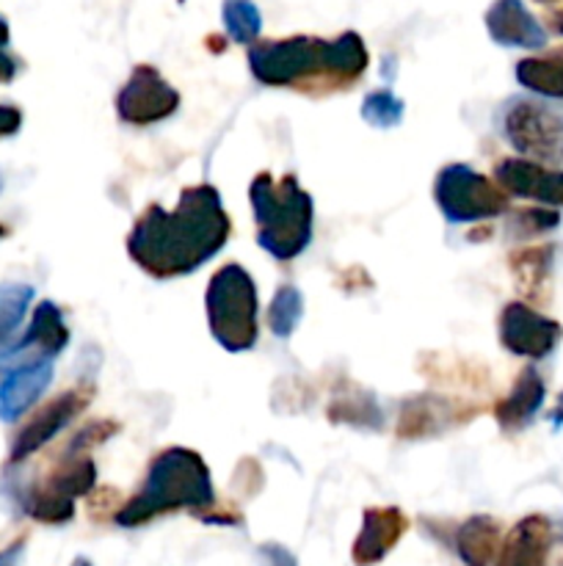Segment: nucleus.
<instances>
[{"label":"nucleus","mask_w":563,"mask_h":566,"mask_svg":"<svg viewBox=\"0 0 563 566\" xmlns=\"http://www.w3.org/2000/svg\"><path fill=\"white\" fill-rule=\"evenodd\" d=\"M230 219L213 186L185 188L174 210L152 205L127 238V252L147 274L185 276L224 249Z\"/></svg>","instance_id":"nucleus-1"},{"label":"nucleus","mask_w":563,"mask_h":566,"mask_svg":"<svg viewBox=\"0 0 563 566\" xmlns=\"http://www.w3.org/2000/svg\"><path fill=\"white\" fill-rule=\"evenodd\" d=\"M191 509L204 517V509H215V490L210 484V470L202 457L188 448L163 451L149 468L144 490L116 512V525L138 528L160 514Z\"/></svg>","instance_id":"nucleus-2"},{"label":"nucleus","mask_w":563,"mask_h":566,"mask_svg":"<svg viewBox=\"0 0 563 566\" xmlns=\"http://www.w3.org/2000/svg\"><path fill=\"white\" fill-rule=\"evenodd\" d=\"M252 205L257 216V243L270 258H298L312 241V199L293 175L274 180L257 175L252 182Z\"/></svg>","instance_id":"nucleus-3"},{"label":"nucleus","mask_w":563,"mask_h":566,"mask_svg":"<svg viewBox=\"0 0 563 566\" xmlns=\"http://www.w3.org/2000/svg\"><path fill=\"white\" fill-rule=\"evenodd\" d=\"M257 287L243 265L230 263L219 269L208 287L210 332L226 352H248L257 343Z\"/></svg>","instance_id":"nucleus-4"},{"label":"nucleus","mask_w":563,"mask_h":566,"mask_svg":"<svg viewBox=\"0 0 563 566\" xmlns=\"http://www.w3.org/2000/svg\"><path fill=\"white\" fill-rule=\"evenodd\" d=\"M323 39L315 36H290L276 42H259L248 50V66L252 75L265 86H309L320 81L334 86L326 64Z\"/></svg>","instance_id":"nucleus-5"},{"label":"nucleus","mask_w":563,"mask_h":566,"mask_svg":"<svg viewBox=\"0 0 563 566\" xmlns=\"http://www.w3.org/2000/svg\"><path fill=\"white\" fill-rule=\"evenodd\" d=\"M436 205L450 224H475L495 219L508 208V193L467 164H450L436 177Z\"/></svg>","instance_id":"nucleus-6"},{"label":"nucleus","mask_w":563,"mask_h":566,"mask_svg":"<svg viewBox=\"0 0 563 566\" xmlns=\"http://www.w3.org/2000/svg\"><path fill=\"white\" fill-rule=\"evenodd\" d=\"M502 136L535 164H561L563 111L539 99H511L502 111Z\"/></svg>","instance_id":"nucleus-7"},{"label":"nucleus","mask_w":563,"mask_h":566,"mask_svg":"<svg viewBox=\"0 0 563 566\" xmlns=\"http://www.w3.org/2000/svg\"><path fill=\"white\" fill-rule=\"evenodd\" d=\"M180 105V94L163 81L155 66H136L130 81L121 86L116 97V111L121 122L130 125H155V122L169 119Z\"/></svg>","instance_id":"nucleus-8"},{"label":"nucleus","mask_w":563,"mask_h":566,"mask_svg":"<svg viewBox=\"0 0 563 566\" xmlns=\"http://www.w3.org/2000/svg\"><path fill=\"white\" fill-rule=\"evenodd\" d=\"M563 329L557 321L546 318L528 304H508L500 315V343L517 357L544 359L555 352Z\"/></svg>","instance_id":"nucleus-9"},{"label":"nucleus","mask_w":563,"mask_h":566,"mask_svg":"<svg viewBox=\"0 0 563 566\" xmlns=\"http://www.w3.org/2000/svg\"><path fill=\"white\" fill-rule=\"evenodd\" d=\"M495 182L508 197L563 208V171H550L528 158H506L497 164Z\"/></svg>","instance_id":"nucleus-10"},{"label":"nucleus","mask_w":563,"mask_h":566,"mask_svg":"<svg viewBox=\"0 0 563 566\" xmlns=\"http://www.w3.org/2000/svg\"><path fill=\"white\" fill-rule=\"evenodd\" d=\"M486 31L502 48L541 50L546 44V31L528 11L522 0H495L486 11Z\"/></svg>","instance_id":"nucleus-11"},{"label":"nucleus","mask_w":563,"mask_h":566,"mask_svg":"<svg viewBox=\"0 0 563 566\" xmlns=\"http://www.w3.org/2000/svg\"><path fill=\"white\" fill-rule=\"evenodd\" d=\"M83 409H86V396H81V392H64V396L44 403V407L28 420L25 429L17 434L14 448H11V462H22V459L36 453L42 446H47V442L53 440L77 412H83Z\"/></svg>","instance_id":"nucleus-12"},{"label":"nucleus","mask_w":563,"mask_h":566,"mask_svg":"<svg viewBox=\"0 0 563 566\" xmlns=\"http://www.w3.org/2000/svg\"><path fill=\"white\" fill-rule=\"evenodd\" d=\"M408 520L401 509L384 506V509H368L362 520V531H359L357 542H353V564L357 566H373L384 562L390 556L392 547L401 542L406 534Z\"/></svg>","instance_id":"nucleus-13"},{"label":"nucleus","mask_w":563,"mask_h":566,"mask_svg":"<svg viewBox=\"0 0 563 566\" xmlns=\"http://www.w3.org/2000/svg\"><path fill=\"white\" fill-rule=\"evenodd\" d=\"M552 551V523L541 514L519 520L500 542L495 566H546Z\"/></svg>","instance_id":"nucleus-14"},{"label":"nucleus","mask_w":563,"mask_h":566,"mask_svg":"<svg viewBox=\"0 0 563 566\" xmlns=\"http://www.w3.org/2000/svg\"><path fill=\"white\" fill-rule=\"evenodd\" d=\"M66 343H70V329L64 324V315L55 307L53 302H42L33 313L31 329L25 332L20 343L9 352V363L20 365L28 357V352L33 354V363H47L55 354L64 352ZM3 359V363H6Z\"/></svg>","instance_id":"nucleus-15"},{"label":"nucleus","mask_w":563,"mask_h":566,"mask_svg":"<svg viewBox=\"0 0 563 566\" xmlns=\"http://www.w3.org/2000/svg\"><path fill=\"white\" fill-rule=\"evenodd\" d=\"M53 381V359L11 368L0 379V420H20Z\"/></svg>","instance_id":"nucleus-16"},{"label":"nucleus","mask_w":563,"mask_h":566,"mask_svg":"<svg viewBox=\"0 0 563 566\" xmlns=\"http://www.w3.org/2000/svg\"><path fill=\"white\" fill-rule=\"evenodd\" d=\"M546 398V385L539 376L535 368H524L519 374V379L513 381L511 392L497 403L495 418L500 423L502 431H519L530 423V420L539 415V409L544 407Z\"/></svg>","instance_id":"nucleus-17"},{"label":"nucleus","mask_w":563,"mask_h":566,"mask_svg":"<svg viewBox=\"0 0 563 566\" xmlns=\"http://www.w3.org/2000/svg\"><path fill=\"white\" fill-rule=\"evenodd\" d=\"M502 531L491 517H469L456 534V553L467 566H489L500 553Z\"/></svg>","instance_id":"nucleus-18"},{"label":"nucleus","mask_w":563,"mask_h":566,"mask_svg":"<svg viewBox=\"0 0 563 566\" xmlns=\"http://www.w3.org/2000/svg\"><path fill=\"white\" fill-rule=\"evenodd\" d=\"M458 407L445 398H417V401H406L401 412V426L397 434L401 437H428L439 434L447 426L456 423Z\"/></svg>","instance_id":"nucleus-19"},{"label":"nucleus","mask_w":563,"mask_h":566,"mask_svg":"<svg viewBox=\"0 0 563 566\" xmlns=\"http://www.w3.org/2000/svg\"><path fill=\"white\" fill-rule=\"evenodd\" d=\"M368 48H364L362 36L353 31H346L334 42L326 44V64H329V75L334 88L357 81L368 70Z\"/></svg>","instance_id":"nucleus-20"},{"label":"nucleus","mask_w":563,"mask_h":566,"mask_svg":"<svg viewBox=\"0 0 563 566\" xmlns=\"http://www.w3.org/2000/svg\"><path fill=\"white\" fill-rule=\"evenodd\" d=\"M517 81L541 97H563V55L555 59H524L517 64Z\"/></svg>","instance_id":"nucleus-21"},{"label":"nucleus","mask_w":563,"mask_h":566,"mask_svg":"<svg viewBox=\"0 0 563 566\" xmlns=\"http://www.w3.org/2000/svg\"><path fill=\"white\" fill-rule=\"evenodd\" d=\"M221 17H224V28L232 42H257L259 31H263V17H259V9L254 0H224L221 3Z\"/></svg>","instance_id":"nucleus-22"},{"label":"nucleus","mask_w":563,"mask_h":566,"mask_svg":"<svg viewBox=\"0 0 563 566\" xmlns=\"http://www.w3.org/2000/svg\"><path fill=\"white\" fill-rule=\"evenodd\" d=\"M552 254H555V247L546 243V247H530L522 249L519 254L511 258V269L517 271L519 282H522L524 291L535 293L546 282L552 271Z\"/></svg>","instance_id":"nucleus-23"},{"label":"nucleus","mask_w":563,"mask_h":566,"mask_svg":"<svg viewBox=\"0 0 563 566\" xmlns=\"http://www.w3.org/2000/svg\"><path fill=\"white\" fill-rule=\"evenodd\" d=\"M304 315V296L298 287L282 285L268 310V326L276 337H290Z\"/></svg>","instance_id":"nucleus-24"},{"label":"nucleus","mask_w":563,"mask_h":566,"mask_svg":"<svg viewBox=\"0 0 563 566\" xmlns=\"http://www.w3.org/2000/svg\"><path fill=\"white\" fill-rule=\"evenodd\" d=\"M362 119L368 122V125L379 127V130L397 127L403 119V99L395 97L390 88L370 92L362 103Z\"/></svg>","instance_id":"nucleus-25"},{"label":"nucleus","mask_w":563,"mask_h":566,"mask_svg":"<svg viewBox=\"0 0 563 566\" xmlns=\"http://www.w3.org/2000/svg\"><path fill=\"white\" fill-rule=\"evenodd\" d=\"M31 298L33 291L28 285H0V346L25 318Z\"/></svg>","instance_id":"nucleus-26"},{"label":"nucleus","mask_w":563,"mask_h":566,"mask_svg":"<svg viewBox=\"0 0 563 566\" xmlns=\"http://www.w3.org/2000/svg\"><path fill=\"white\" fill-rule=\"evenodd\" d=\"M519 227H522L524 235H533V232H546V230H555L561 224V216L555 210H546V208H533V210H524L519 213L517 219Z\"/></svg>","instance_id":"nucleus-27"},{"label":"nucleus","mask_w":563,"mask_h":566,"mask_svg":"<svg viewBox=\"0 0 563 566\" xmlns=\"http://www.w3.org/2000/svg\"><path fill=\"white\" fill-rule=\"evenodd\" d=\"M22 125V114L14 105H0V138L14 136Z\"/></svg>","instance_id":"nucleus-28"},{"label":"nucleus","mask_w":563,"mask_h":566,"mask_svg":"<svg viewBox=\"0 0 563 566\" xmlns=\"http://www.w3.org/2000/svg\"><path fill=\"white\" fill-rule=\"evenodd\" d=\"M259 553L268 558L270 566H298L296 558H293L290 553H287L285 547H279V545H263V547H259Z\"/></svg>","instance_id":"nucleus-29"},{"label":"nucleus","mask_w":563,"mask_h":566,"mask_svg":"<svg viewBox=\"0 0 563 566\" xmlns=\"http://www.w3.org/2000/svg\"><path fill=\"white\" fill-rule=\"evenodd\" d=\"M17 75V64L11 55L0 53V83H9Z\"/></svg>","instance_id":"nucleus-30"},{"label":"nucleus","mask_w":563,"mask_h":566,"mask_svg":"<svg viewBox=\"0 0 563 566\" xmlns=\"http://www.w3.org/2000/svg\"><path fill=\"white\" fill-rule=\"evenodd\" d=\"M20 553H22V542H17V545H11L9 551L0 553V566H17V562H20Z\"/></svg>","instance_id":"nucleus-31"},{"label":"nucleus","mask_w":563,"mask_h":566,"mask_svg":"<svg viewBox=\"0 0 563 566\" xmlns=\"http://www.w3.org/2000/svg\"><path fill=\"white\" fill-rule=\"evenodd\" d=\"M552 423L563 426V392L557 396V407H555V412H552Z\"/></svg>","instance_id":"nucleus-32"},{"label":"nucleus","mask_w":563,"mask_h":566,"mask_svg":"<svg viewBox=\"0 0 563 566\" xmlns=\"http://www.w3.org/2000/svg\"><path fill=\"white\" fill-rule=\"evenodd\" d=\"M6 44H9V22L0 20V50H3Z\"/></svg>","instance_id":"nucleus-33"},{"label":"nucleus","mask_w":563,"mask_h":566,"mask_svg":"<svg viewBox=\"0 0 563 566\" xmlns=\"http://www.w3.org/2000/svg\"><path fill=\"white\" fill-rule=\"evenodd\" d=\"M552 28H555V31L561 33V36H563V9H561V11H555V14H552Z\"/></svg>","instance_id":"nucleus-34"},{"label":"nucleus","mask_w":563,"mask_h":566,"mask_svg":"<svg viewBox=\"0 0 563 566\" xmlns=\"http://www.w3.org/2000/svg\"><path fill=\"white\" fill-rule=\"evenodd\" d=\"M72 566H92V564H88V562H86V558H77V562H75V564H72Z\"/></svg>","instance_id":"nucleus-35"},{"label":"nucleus","mask_w":563,"mask_h":566,"mask_svg":"<svg viewBox=\"0 0 563 566\" xmlns=\"http://www.w3.org/2000/svg\"><path fill=\"white\" fill-rule=\"evenodd\" d=\"M0 235H6V227H0Z\"/></svg>","instance_id":"nucleus-36"},{"label":"nucleus","mask_w":563,"mask_h":566,"mask_svg":"<svg viewBox=\"0 0 563 566\" xmlns=\"http://www.w3.org/2000/svg\"><path fill=\"white\" fill-rule=\"evenodd\" d=\"M539 3H552V0H539Z\"/></svg>","instance_id":"nucleus-37"}]
</instances>
